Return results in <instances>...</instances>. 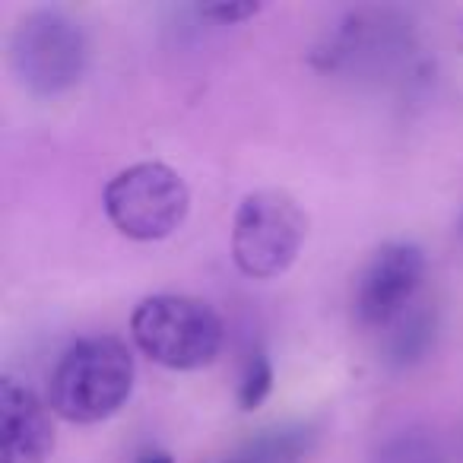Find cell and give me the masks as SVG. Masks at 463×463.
Segmentation results:
<instances>
[{"label":"cell","mask_w":463,"mask_h":463,"mask_svg":"<svg viewBox=\"0 0 463 463\" xmlns=\"http://www.w3.org/2000/svg\"><path fill=\"white\" fill-rule=\"evenodd\" d=\"M134 374V353L121 336H86L54 365L48 406L73 425L105 422L130 400Z\"/></svg>","instance_id":"obj_1"},{"label":"cell","mask_w":463,"mask_h":463,"mask_svg":"<svg viewBox=\"0 0 463 463\" xmlns=\"http://www.w3.org/2000/svg\"><path fill=\"white\" fill-rule=\"evenodd\" d=\"M90 67V39L71 14L39 7L10 35V71L33 96L54 99L71 92Z\"/></svg>","instance_id":"obj_2"},{"label":"cell","mask_w":463,"mask_h":463,"mask_svg":"<svg viewBox=\"0 0 463 463\" xmlns=\"http://www.w3.org/2000/svg\"><path fill=\"white\" fill-rule=\"evenodd\" d=\"M130 336L156 365L194 372L219 355L225 327L216 308L194 296H149L130 315Z\"/></svg>","instance_id":"obj_3"},{"label":"cell","mask_w":463,"mask_h":463,"mask_svg":"<svg viewBox=\"0 0 463 463\" xmlns=\"http://www.w3.org/2000/svg\"><path fill=\"white\" fill-rule=\"evenodd\" d=\"M308 235V216L298 200L277 187L248 194L232 222V258L245 277L273 279L296 264Z\"/></svg>","instance_id":"obj_4"},{"label":"cell","mask_w":463,"mask_h":463,"mask_svg":"<svg viewBox=\"0 0 463 463\" xmlns=\"http://www.w3.org/2000/svg\"><path fill=\"white\" fill-rule=\"evenodd\" d=\"M102 206L121 235L134 241H162L187 219L191 191L175 168L162 162H137L105 184Z\"/></svg>","instance_id":"obj_5"},{"label":"cell","mask_w":463,"mask_h":463,"mask_svg":"<svg viewBox=\"0 0 463 463\" xmlns=\"http://www.w3.org/2000/svg\"><path fill=\"white\" fill-rule=\"evenodd\" d=\"M412 54V29L393 10L362 7L340 20L327 42L315 52V64L324 73H355L378 77L406 64Z\"/></svg>","instance_id":"obj_6"},{"label":"cell","mask_w":463,"mask_h":463,"mask_svg":"<svg viewBox=\"0 0 463 463\" xmlns=\"http://www.w3.org/2000/svg\"><path fill=\"white\" fill-rule=\"evenodd\" d=\"M429 260L412 241H387L372 254L355 283L353 311L365 330H384L403 315L425 283Z\"/></svg>","instance_id":"obj_7"},{"label":"cell","mask_w":463,"mask_h":463,"mask_svg":"<svg viewBox=\"0 0 463 463\" xmlns=\"http://www.w3.org/2000/svg\"><path fill=\"white\" fill-rule=\"evenodd\" d=\"M54 441L48 403L16 378L0 381V463H48Z\"/></svg>","instance_id":"obj_8"},{"label":"cell","mask_w":463,"mask_h":463,"mask_svg":"<svg viewBox=\"0 0 463 463\" xmlns=\"http://www.w3.org/2000/svg\"><path fill=\"white\" fill-rule=\"evenodd\" d=\"M438 321L435 305L429 302H416L391 324L384 327V340H381V362L393 372H406V368H416L419 362H425L431 355L438 343Z\"/></svg>","instance_id":"obj_9"},{"label":"cell","mask_w":463,"mask_h":463,"mask_svg":"<svg viewBox=\"0 0 463 463\" xmlns=\"http://www.w3.org/2000/svg\"><path fill=\"white\" fill-rule=\"evenodd\" d=\"M317 425L311 422H286L264 429L232 457L229 463H305L317 448Z\"/></svg>","instance_id":"obj_10"},{"label":"cell","mask_w":463,"mask_h":463,"mask_svg":"<svg viewBox=\"0 0 463 463\" xmlns=\"http://www.w3.org/2000/svg\"><path fill=\"white\" fill-rule=\"evenodd\" d=\"M368 463H448V454L431 431L400 429L381 438Z\"/></svg>","instance_id":"obj_11"},{"label":"cell","mask_w":463,"mask_h":463,"mask_svg":"<svg viewBox=\"0 0 463 463\" xmlns=\"http://www.w3.org/2000/svg\"><path fill=\"white\" fill-rule=\"evenodd\" d=\"M273 381H277V374H273L270 355H267L260 346L254 349V353H248L245 372H241V381H239V406L241 410L245 412L258 410V406L273 393Z\"/></svg>","instance_id":"obj_12"},{"label":"cell","mask_w":463,"mask_h":463,"mask_svg":"<svg viewBox=\"0 0 463 463\" xmlns=\"http://www.w3.org/2000/svg\"><path fill=\"white\" fill-rule=\"evenodd\" d=\"M197 14L203 20H213L219 26H235V23H245L251 16L260 14V4H251V0H232V4H206V7H197Z\"/></svg>","instance_id":"obj_13"},{"label":"cell","mask_w":463,"mask_h":463,"mask_svg":"<svg viewBox=\"0 0 463 463\" xmlns=\"http://www.w3.org/2000/svg\"><path fill=\"white\" fill-rule=\"evenodd\" d=\"M137 463H175V460L165 454V450H153V454H143Z\"/></svg>","instance_id":"obj_14"},{"label":"cell","mask_w":463,"mask_h":463,"mask_svg":"<svg viewBox=\"0 0 463 463\" xmlns=\"http://www.w3.org/2000/svg\"><path fill=\"white\" fill-rule=\"evenodd\" d=\"M460 232H463V222H460Z\"/></svg>","instance_id":"obj_15"}]
</instances>
